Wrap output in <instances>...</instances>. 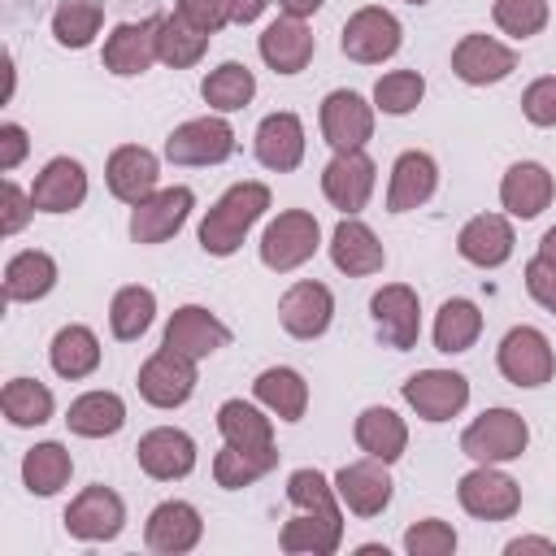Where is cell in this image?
<instances>
[{"instance_id":"obj_1","label":"cell","mask_w":556,"mask_h":556,"mask_svg":"<svg viewBox=\"0 0 556 556\" xmlns=\"http://www.w3.org/2000/svg\"><path fill=\"white\" fill-rule=\"evenodd\" d=\"M265 208H269V187L265 182H235V187H226L213 200V208L204 213V222H200V248L208 256H235L243 248L248 230L265 217Z\"/></svg>"},{"instance_id":"obj_2","label":"cell","mask_w":556,"mask_h":556,"mask_svg":"<svg viewBox=\"0 0 556 556\" xmlns=\"http://www.w3.org/2000/svg\"><path fill=\"white\" fill-rule=\"evenodd\" d=\"M526 443H530V426L513 408H486L460 434V452L473 465H508L526 452Z\"/></svg>"},{"instance_id":"obj_3","label":"cell","mask_w":556,"mask_h":556,"mask_svg":"<svg viewBox=\"0 0 556 556\" xmlns=\"http://www.w3.org/2000/svg\"><path fill=\"white\" fill-rule=\"evenodd\" d=\"M321 248V226L308 208H282L261 235V265L274 274H291Z\"/></svg>"},{"instance_id":"obj_4","label":"cell","mask_w":556,"mask_h":556,"mask_svg":"<svg viewBox=\"0 0 556 556\" xmlns=\"http://www.w3.org/2000/svg\"><path fill=\"white\" fill-rule=\"evenodd\" d=\"M400 43H404V26H400V17H395L391 9H382V4L356 9V13L343 22V35H339L343 56L356 61V65H382V61H391V56L400 52Z\"/></svg>"},{"instance_id":"obj_5","label":"cell","mask_w":556,"mask_h":556,"mask_svg":"<svg viewBox=\"0 0 556 556\" xmlns=\"http://www.w3.org/2000/svg\"><path fill=\"white\" fill-rule=\"evenodd\" d=\"M495 365L513 387H543L556 374V352L539 326H513L495 348Z\"/></svg>"},{"instance_id":"obj_6","label":"cell","mask_w":556,"mask_h":556,"mask_svg":"<svg viewBox=\"0 0 556 556\" xmlns=\"http://www.w3.org/2000/svg\"><path fill=\"white\" fill-rule=\"evenodd\" d=\"M456 500L469 517L478 521H508L521 508V486L517 478H508L500 465H473L469 473H460L456 482Z\"/></svg>"},{"instance_id":"obj_7","label":"cell","mask_w":556,"mask_h":556,"mask_svg":"<svg viewBox=\"0 0 556 556\" xmlns=\"http://www.w3.org/2000/svg\"><path fill=\"white\" fill-rule=\"evenodd\" d=\"M235 152V126L217 113L191 117L165 135V161L174 165H222Z\"/></svg>"},{"instance_id":"obj_8","label":"cell","mask_w":556,"mask_h":556,"mask_svg":"<svg viewBox=\"0 0 556 556\" xmlns=\"http://www.w3.org/2000/svg\"><path fill=\"white\" fill-rule=\"evenodd\" d=\"M400 395L421 421H452L469 404V378L456 369H417L404 378Z\"/></svg>"},{"instance_id":"obj_9","label":"cell","mask_w":556,"mask_h":556,"mask_svg":"<svg viewBox=\"0 0 556 556\" xmlns=\"http://www.w3.org/2000/svg\"><path fill=\"white\" fill-rule=\"evenodd\" d=\"M374 187H378V165H374V156H369L365 148H356V152H334V156L326 161V169H321V195H326L343 217H356V213L369 204Z\"/></svg>"},{"instance_id":"obj_10","label":"cell","mask_w":556,"mask_h":556,"mask_svg":"<svg viewBox=\"0 0 556 556\" xmlns=\"http://www.w3.org/2000/svg\"><path fill=\"white\" fill-rule=\"evenodd\" d=\"M139 395L152 404V408H182L195 391V361L174 352V348H156L143 365H139V378H135Z\"/></svg>"},{"instance_id":"obj_11","label":"cell","mask_w":556,"mask_h":556,"mask_svg":"<svg viewBox=\"0 0 556 556\" xmlns=\"http://www.w3.org/2000/svg\"><path fill=\"white\" fill-rule=\"evenodd\" d=\"M321 139L334 148V152H356L374 139V104L352 91V87H334L326 100H321Z\"/></svg>"},{"instance_id":"obj_12","label":"cell","mask_w":556,"mask_h":556,"mask_svg":"<svg viewBox=\"0 0 556 556\" xmlns=\"http://www.w3.org/2000/svg\"><path fill=\"white\" fill-rule=\"evenodd\" d=\"M126 526V504L113 486H83L65 508V530L78 543H109Z\"/></svg>"},{"instance_id":"obj_13","label":"cell","mask_w":556,"mask_h":556,"mask_svg":"<svg viewBox=\"0 0 556 556\" xmlns=\"http://www.w3.org/2000/svg\"><path fill=\"white\" fill-rule=\"evenodd\" d=\"M369 317H374V330L387 348L395 352H408L417 348V334H421V300L408 282H387L374 291L369 300Z\"/></svg>"},{"instance_id":"obj_14","label":"cell","mask_w":556,"mask_h":556,"mask_svg":"<svg viewBox=\"0 0 556 556\" xmlns=\"http://www.w3.org/2000/svg\"><path fill=\"white\" fill-rule=\"evenodd\" d=\"M195 208V191L191 187H156L148 200H139L130 208V239L135 243H165L169 235L182 230V222Z\"/></svg>"},{"instance_id":"obj_15","label":"cell","mask_w":556,"mask_h":556,"mask_svg":"<svg viewBox=\"0 0 556 556\" xmlns=\"http://www.w3.org/2000/svg\"><path fill=\"white\" fill-rule=\"evenodd\" d=\"M278 321L291 339H321L334 321V295L326 282H313V278H300L282 291L278 300Z\"/></svg>"},{"instance_id":"obj_16","label":"cell","mask_w":556,"mask_h":556,"mask_svg":"<svg viewBox=\"0 0 556 556\" xmlns=\"http://www.w3.org/2000/svg\"><path fill=\"white\" fill-rule=\"evenodd\" d=\"M334 491L343 500L348 513L356 517H378L387 513L391 495H395V482L387 473V460H374V456H361V460H348L339 473H334Z\"/></svg>"},{"instance_id":"obj_17","label":"cell","mask_w":556,"mask_h":556,"mask_svg":"<svg viewBox=\"0 0 556 556\" xmlns=\"http://www.w3.org/2000/svg\"><path fill=\"white\" fill-rule=\"evenodd\" d=\"M517 70V52L508 43H500L495 35H460V43L452 48V74L469 87H491V83H504L508 74Z\"/></svg>"},{"instance_id":"obj_18","label":"cell","mask_w":556,"mask_h":556,"mask_svg":"<svg viewBox=\"0 0 556 556\" xmlns=\"http://www.w3.org/2000/svg\"><path fill=\"white\" fill-rule=\"evenodd\" d=\"M135 460L156 482H178L195 469V439L178 426H156L135 443Z\"/></svg>"},{"instance_id":"obj_19","label":"cell","mask_w":556,"mask_h":556,"mask_svg":"<svg viewBox=\"0 0 556 556\" xmlns=\"http://www.w3.org/2000/svg\"><path fill=\"white\" fill-rule=\"evenodd\" d=\"M156 35H161V17H139V22H122L104 35V70L117 78H135L143 70H152L156 56Z\"/></svg>"},{"instance_id":"obj_20","label":"cell","mask_w":556,"mask_h":556,"mask_svg":"<svg viewBox=\"0 0 556 556\" xmlns=\"http://www.w3.org/2000/svg\"><path fill=\"white\" fill-rule=\"evenodd\" d=\"M226 343H230V326L217 313H208L204 304H182L165 321V348H174L191 361H204Z\"/></svg>"},{"instance_id":"obj_21","label":"cell","mask_w":556,"mask_h":556,"mask_svg":"<svg viewBox=\"0 0 556 556\" xmlns=\"http://www.w3.org/2000/svg\"><path fill=\"white\" fill-rule=\"evenodd\" d=\"M156 178H161V161L156 152H148L143 143H122L109 152V165H104V182H109V195L122 200V204H139L156 191Z\"/></svg>"},{"instance_id":"obj_22","label":"cell","mask_w":556,"mask_h":556,"mask_svg":"<svg viewBox=\"0 0 556 556\" xmlns=\"http://www.w3.org/2000/svg\"><path fill=\"white\" fill-rule=\"evenodd\" d=\"M304 148H308L304 122H300L291 109H278V113L261 117V126H256V135H252L256 161H261L265 169H274V174H291V169L304 161Z\"/></svg>"},{"instance_id":"obj_23","label":"cell","mask_w":556,"mask_h":556,"mask_svg":"<svg viewBox=\"0 0 556 556\" xmlns=\"http://www.w3.org/2000/svg\"><path fill=\"white\" fill-rule=\"evenodd\" d=\"M200 534H204V521H200L195 504H187V500H165V504H156V508L148 513V521H143V543H148L152 552H161V556H182V552H191V547L200 543Z\"/></svg>"},{"instance_id":"obj_24","label":"cell","mask_w":556,"mask_h":556,"mask_svg":"<svg viewBox=\"0 0 556 556\" xmlns=\"http://www.w3.org/2000/svg\"><path fill=\"white\" fill-rule=\"evenodd\" d=\"M256 52H261V61L274 70V74H300L308 61H313V52H317V39H313V30L304 26V17H274L265 30H261V39H256Z\"/></svg>"},{"instance_id":"obj_25","label":"cell","mask_w":556,"mask_h":556,"mask_svg":"<svg viewBox=\"0 0 556 556\" xmlns=\"http://www.w3.org/2000/svg\"><path fill=\"white\" fill-rule=\"evenodd\" d=\"M513 243H517V235L504 213H478L456 235V252L478 269H500L513 256Z\"/></svg>"},{"instance_id":"obj_26","label":"cell","mask_w":556,"mask_h":556,"mask_svg":"<svg viewBox=\"0 0 556 556\" xmlns=\"http://www.w3.org/2000/svg\"><path fill=\"white\" fill-rule=\"evenodd\" d=\"M439 187V165L430 152H400L387 178V213H413L421 208Z\"/></svg>"},{"instance_id":"obj_27","label":"cell","mask_w":556,"mask_h":556,"mask_svg":"<svg viewBox=\"0 0 556 556\" xmlns=\"http://www.w3.org/2000/svg\"><path fill=\"white\" fill-rule=\"evenodd\" d=\"M552 195H556V178L539 161H517L500 178V204L508 208V217L530 222L552 204Z\"/></svg>"},{"instance_id":"obj_28","label":"cell","mask_w":556,"mask_h":556,"mask_svg":"<svg viewBox=\"0 0 556 556\" xmlns=\"http://www.w3.org/2000/svg\"><path fill=\"white\" fill-rule=\"evenodd\" d=\"M30 200L39 213H74L87 200V169L74 156H52L35 182H30Z\"/></svg>"},{"instance_id":"obj_29","label":"cell","mask_w":556,"mask_h":556,"mask_svg":"<svg viewBox=\"0 0 556 556\" xmlns=\"http://www.w3.org/2000/svg\"><path fill=\"white\" fill-rule=\"evenodd\" d=\"M330 261L348 278H369V274H378L387 265V252H382L378 235L361 217H343L334 226V235H330Z\"/></svg>"},{"instance_id":"obj_30","label":"cell","mask_w":556,"mask_h":556,"mask_svg":"<svg viewBox=\"0 0 556 556\" xmlns=\"http://www.w3.org/2000/svg\"><path fill=\"white\" fill-rule=\"evenodd\" d=\"M352 439H356V447H361L365 456L395 465V460L404 456V447H408V426H404V417H400L395 408L369 404V408H361V417H356V426H352Z\"/></svg>"},{"instance_id":"obj_31","label":"cell","mask_w":556,"mask_h":556,"mask_svg":"<svg viewBox=\"0 0 556 556\" xmlns=\"http://www.w3.org/2000/svg\"><path fill=\"white\" fill-rule=\"evenodd\" d=\"M343 543V513H295L282 534H278V547L287 556H330L339 552Z\"/></svg>"},{"instance_id":"obj_32","label":"cell","mask_w":556,"mask_h":556,"mask_svg":"<svg viewBox=\"0 0 556 556\" xmlns=\"http://www.w3.org/2000/svg\"><path fill=\"white\" fill-rule=\"evenodd\" d=\"M252 395H256V404H265L278 421H300V417L308 413V382H304V374L291 369V365H269V369H261L256 382H252Z\"/></svg>"},{"instance_id":"obj_33","label":"cell","mask_w":556,"mask_h":556,"mask_svg":"<svg viewBox=\"0 0 556 556\" xmlns=\"http://www.w3.org/2000/svg\"><path fill=\"white\" fill-rule=\"evenodd\" d=\"M56 287V261L39 248L13 252L4 261V300L9 304H35Z\"/></svg>"},{"instance_id":"obj_34","label":"cell","mask_w":556,"mask_h":556,"mask_svg":"<svg viewBox=\"0 0 556 556\" xmlns=\"http://www.w3.org/2000/svg\"><path fill=\"white\" fill-rule=\"evenodd\" d=\"M65 426L78 439H109V434H117L126 426V400L117 391H83L70 404Z\"/></svg>"},{"instance_id":"obj_35","label":"cell","mask_w":556,"mask_h":556,"mask_svg":"<svg viewBox=\"0 0 556 556\" xmlns=\"http://www.w3.org/2000/svg\"><path fill=\"white\" fill-rule=\"evenodd\" d=\"M48 361H52L56 378H70V382L91 378L100 369V339H96V330L91 326H78V321L74 326H61L52 334Z\"/></svg>"},{"instance_id":"obj_36","label":"cell","mask_w":556,"mask_h":556,"mask_svg":"<svg viewBox=\"0 0 556 556\" xmlns=\"http://www.w3.org/2000/svg\"><path fill=\"white\" fill-rule=\"evenodd\" d=\"M278 465V447H239V443H226L217 456H213V482L222 491H243L252 482H261L269 469Z\"/></svg>"},{"instance_id":"obj_37","label":"cell","mask_w":556,"mask_h":556,"mask_svg":"<svg viewBox=\"0 0 556 556\" xmlns=\"http://www.w3.org/2000/svg\"><path fill=\"white\" fill-rule=\"evenodd\" d=\"M430 334H434V348L447 352V356L469 352L478 343V334H482V308L473 300H465V295H452V300L439 304Z\"/></svg>"},{"instance_id":"obj_38","label":"cell","mask_w":556,"mask_h":556,"mask_svg":"<svg viewBox=\"0 0 556 556\" xmlns=\"http://www.w3.org/2000/svg\"><path fill=\"white\" fill-rule=\"evenodd\" d=\"M217 430L226 443L239 447H269L274 443V413L265 404H248V400H226L217 408Z\"/></svg>"},{"instance_id":"obj_39","label":"cell","mask_w":556,"mask_h":556,"mask_svg":"<svg viewBox=\"0 0 556 556\" xmlns=\"http://www.w3.org/2000/svg\"><path fill=\"white\" fill-rule=\"evenodd\" d=\"M200 96H204V104H208L213 113H239V109L252 104V96H256V74H252L248 65H239V61H222L217 70L204 74Z\"/></svg>"},{"instance_id":"obj_40","label":"cell","mask_w":556,"mask_h":556,"mask_svg":"<svg viewBox=\"0 0 556 556\" xmlns=\"http://www.w3.org/2000/svg\"><path fill=\"white\" fill-rule=\"evenodd\" d=\"M52 408H56V400H52V391L39 378H9L4 391H0V413L17 430H30V426L52 421Z\"/></svg>"},{"instance_id":"obj_41","label":"cell","mask_w":556,"mask_h":556,"mask_svg":"<svg viewBox=\"0 0 556 556\" xmlns=\"http://www.w3.org/2000/svg\"><path fill=\"white\" fill-rule=\"evenodd\" d=\"M152 317H156V295H152V287L130 282V287H117V291H113V300H109V330H113V339L135 343V339L152 326Z\"/></svg>"},{"instance_id":"obj_42","label":"cell","mask_w":556,"mask_h":556,"mask_svg":"<svg viewBox=\"0 0 556 556\" xmlns=\"http://www.w3.org/2000/svg\"><path fill=\"white\" fill-rule=\"evenodd\" d=\"M74 473V456L61 447V443H35L26 456H22V482L30 495H56Z\"/></svg>"},{"instance_id":"obj_43","label":"cell","mask_w":556,"mask_h":556,"mask_svg":"<svg viewBox=\"0 0 556 556\" xmlns=\"http://www.w3.org/2000/svg\"><path fill=\"white\" fill-rule=\"evenodd\" d=\"M208 39H213V35L195 30V26H191L182 13H169V17H161L156 56H161L169 70H187V65H195V61L208 52Z\"/></svg>"},{"instance_id":"obj_44","label":"cell","mask_w":556,"mask_h":556,"mask_svg":"<svg viewBox=\"0 0 556 556\" xmlns=\"http://www.w3.org/2000/svg\"><path fill=\"white\" fill-rule=\"evenodd\" d=\"M104 26V9L96 0H61L52 13V39L61 48H87Z\"/></svg>"},{"instance_id":"obj_45","label":"cell","mask_w":556,"mask_h":556,"mask_svg":"<svg viewBox=\"0 0 556 556\" xmlns=\"http://www.w3.org/2000/svg\"><path fill=\"white\" fill-rule=\"evenodd\" d=\"M426 96V78L417 70H391L374 83V109L387 113V117H404L421 104Z\"/></svg>"},{"instance_id":"obj_46","label":"cell","mask_w":556,"mask_h":556,"mask_svg":"<svg viewBox=\"0 0 556 556\" xmlns=\"http://www.w3.org/2000/svg\"><path fill=\"white\" fill-rule=\"evenodd\" d=\"M287 500L304 513H343V500L321 469H291L287 473Z\"/></svg>"},{"instance_id":"obj_47","label":"cell","mask_w":556,"mask_h":556,"mask_svg":"<svg viewBox=\"0 0 556 556\" xmlns=\"http://www.w3.org/2000/svg\"><path fill=\"white\" fill-rule=\"evenodd\" d=\"M491 17H495V26H500L504 35L530 39V35H539V30L547 26L552 4H547V0H495V4H491Z\"/></svg>"},{"instance_id":"obj_48","label":"cell","mask_w":556,"mask_h":556,"mask_svg":"<svg viewBox=\"0 0 556 556\" xmlns=\"http://www.w3.org/2000/svg\"><path fill=\"white\" fill-rule=\"evenodd\" d=\"M404 552L408 556H452L456 552V530L439 517H426L404 530Z\"/></svg>"},{"instance_id":"obj_49","label":"cell","mask_w":556,"mask_h":556,"mask_svg":"<svg viewBox=\"0 0 556 556\" xmlns=\"http://www.w3.org/2000/svg\"><path fill=\"white\" fill-rule=\"evenodd\" d=\"M521 113L530 126H556V74H543L521 91Z\"/></svg>"},{"instance_id":"obj_50","label":"cell","mask_w":556,"mask_h":556,"mask_svg":"<svg viewBox=\"0 0 556 556\" xmlns=\"http://www.w3.org/2000/svg\"><path fill=\"white\" fill-rule=\"evenodd\" d=\"M526 291H530V300L539 308H547L556 317V261L552 256L539 252V256L526 261Z\"/></svg>"},{"instance_id":"obj_51","label":"cell","mask_w":556,"mask_h":556,"mask_svg":"<svg viewBox=\"0 0 556 556\" xmlns=\"http://www.w3.org/2000/svg\"><path fill=\"white\" fill-rule=\"evenodd\" d=\"M30 213H39L30 191H22L13 178H4V187H0V235H17L30 222Z\"/></svg>"},{"instance_id":"obj_52","label":"cell","mask_w":556,"mask_h":556,"mask_svg":"<svg viewBox=\"0 0 556 556\" xmlns=\"http://www.w3.org/2000/svg\"><path fill=\"white\" fill-rule=\"evenodd\" d=\"M174 13H182L195 30L204 35H217L226 22H230V0H178Z\"/></svg>"},{"instance_id":"obj_53","label":"cell","mask_w":556,"mask_h":556,"mask_svg":"<svg viewBox=\"0 0 556 556\" xmlns=\"http://www.w3.org/2000/svg\"><path fill=\"white\" fill-rule=\"evenodd\" d=\"M26 148H30L26 130L17 122H4L0 126V174H13L22 165V156H26Z\"/></svg>"},{"instance_id":"obj_54","label":"cell","mask_w":556,"mask_h":556,"mask_svg":"<svg viewBox=\"0 0 556 556\" xmlns=\"http://www.w3.org/2000/svg\"><path fill=\"white\" fill-rule=\"evenodd\" d=\"M265 9H269V0H230V22L252 26V22H256Z\"/></svg>"},{"instance_id":"obj_55","label":"cell","mask_w":556,"mask_h":556,"mask_svg":"<svg viewBox=\"0 0 556 556\" xmlns=\"http://www.w3.org/2000/svg\"><path fill=\"white\" fill-rule=\"evenodd\" d=\"M504 552H508V556H521V552H547V556H556V543H552V539H534V534H521V539H513Z\"/></svg>"},{"instance_id":"obj_56","label":"cell","mask_w":556,"mask_h":556,"mask_svg":"<svg viewBox=\"0 0 556 556\" xmlns=\"http://www.w3.org/2000/svg\"><path fill=\"white\" fill-rule=\"evenodd\" d=\"M321 4H326V0H278V9H282L287 17H313Z\"/></svg>"},{"instance_id":"obj_57","label":"cell","mask_w":556,"mask_h":556,"mask_svg":"<svg viewBox=\"0 0 556 556\" xmlns=\"http://www.w3.org/2000/svg\"><path fill=\"white\" fill-rule=\"evenodd\" d=\"M539 252L556 261V226H547V230H543V239H539Z\"/></svg>"},{"instance_id":"obj_58","label":"cell","mask_w":556,"mask_h":556,"mask_svg":"<svg viewBox=\"0 0 556 556\" xmlns=\"http://www.w3.org/2000/svg\"><path fill=\"white\" fill-rule=\"evenodd\" d=\"M408 4H426V0H408Z\"/></svg>"}]
</instances>
